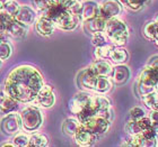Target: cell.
Here are the masks:
<instances>
[{
	"label": "cell",
	"instance_id": "cell-1",
	"mask_svg": "<svg viewBox=\"0 0 158 147\" xmlns=\"http://www.w3.org/2000/svg\"><path fill=\"white\" fill-rule=\"evenodd\" d=\"M44 85L42 75L31 65L14 69L5 83V91L19 102H33Z\"/></svg>",
	"mask_w": 158,
	"mask_h": 147
},
{
	"label": "cell",
	"instance_id": "cell-2",
	"mask_svg": "<svg viewBox=\"0 0 158 147\" xmlns=\"http://www.w3.org/2000/svg\"><path fill=\"white\" fill-rule=\"evenodd\" d=\"M104 33L106 34L107 38L112 42V44H114L116 46H123L125 43L128 42V26L125 25L123 20L118 18V17L107 19Z\"/></svg>",
	"mask_w": 158,
	"mask_h": 147
},
{
	"label": "cell",
	"instance_id": "cell-3",
	"mask_svg": "<svg viewBox=\"0 0 158 147\" xmlns=\"http://www.w3.org/2000/svg\"><path fill=\"white\" fill-rule=\"evenodd\" d=\"M19 116L22 120V127L26 131L37 130L43 122L42 112L37 108V106H28L24 108Z\"/></svg>",
	"mask_w": 158,
	"mask_h": 147
},
{
	"label": "cell",
	"instance_id": "cell-4",
	"mask_svg": "<svg viewBox=\"0 0 158 147\" xmlns=\"http://www.w3.org/2000/svg\"><path fill=\"white\" fill-rule=\"evenodd\" d=\"M158 84V69L147 66L141 74L139 75L138 82H137V89L140 97L147 95L149 92L156 90Z\"/></svg>",
	"mask_w": 158,
	"mask_h": 147
},
{
	"label": "cell",
	"instance_id": "cell-5",
	"mask_svg": "<svg viewBox=\"0 0 158 147\" xmlns=\"http://www.w3.org/2000/svg\"><path fill=\"white\" fill-rule=\"evenodd\" d=\"M110 122L111 121L107 120L106 118L99 116V114H95L90 117L89 119H87L86 121L81 122V125L85 128H87L88 130H90L92 133H94L95 135H103L105 134L106 131L109 130L110 128Z\"/></svg>",
	"mask_w": 158,
	"mask_h": 147
},
{
	"label": "cell",
	"instance_id": "cell-6",
	"mask_svg": "<svg viewBox=\"0 0 158 147\" xmlns=\"http://www.w3.org/2000/svg\"><path fill=\"white\" fill-rule=\"evenodd\" d=\"M80 18L76 15L71 14L68 9H64L61 11L59 16L56 17L53 21L56 24V27L62 30H73L78 26V23Z\"/></svg>",
	"mask_w": 158,
	"mask_h": 147
},
{
	"label": "cell",
	"instance_id": "cell-7",
	"mask_svg": "<svg viewBox=\"0 0 158 147\" xmlns=\"http://www.w3.org/2000/svg\"><path fill=\"white\" fill-rule=\"evenodd\" d=\"M20 127H22V120H20V116L17 114H7L3 117L1 121V129L6 135H16L19 133Z\"/></svg>",
	"mask_w": 158,
	"mask_h": 147
},
{
	"label": "cell",
	"instance_id": "cell-8",
	"mask_svg": "<svg viewBox=\"0 0 158 147\" xmlns=\"http://www.w3.org/2000/svg\"><path fill=\"white\" fill-rule=\"evenodd\" d=\"M33 102L37 107L51 108L56 102V95L53 93L52 87L51 85H43Z\"/></svg>",
	"mask_w": 158,
	"mask_h": 147
},
{
	"label": "cell",
	"instance_id": "cell-9",
	"mask_svg": "<svg viewBox=\"0 0 158 147\" xmlns=\"http://www.w3.org/2000/svg\"><path fill=\"white\" fill-rule=\"evenodd\" d=\"M122 11V5L118 0H104L99 5V16L105 19L118 17Z\"/></svg>",
	"mask_w": 158,
	"mask_h": 147
},
{
	"label": "cell",
	"instance_id": "cell-10",
	"mask_svg": "<svg viewBox=\"0 0 158 147\" xmlns=\"http://www.w3.org/2000/svg\"><path fill=\"white\" fill-rule=\"evenodd\" d=\"M92 95L87 93V92H79L70 100L69 103V109L73 114H80L84 109L88 106L89 100H90Z\"/></svg>",
	"mask_w": 158,
	"mask_h": 147
},
{
	"label": "cell",
	"instance_id": "cell-11",
	"mask_svg": "<svg viewBox=\"0 0 158 147\" xmlns=\"http://www.w3.org/2000/svg\"><path fill=\"white\" fill-rule=\"evenodd\" d=\"M73 137H75V141H76L77 144L80 145V146H92L96 143L97 135L88 130L87 128H85L81 125V127L77 130L76 134L73 135Z\"/></svg>",
	"mask_w": 158,
	"mask_h": 147
},
{
	"label": "cell",
	"instance_id": "cell-12",
	"mask_svg": "<svg viewBox=\"0 0 158 147\" xmlns=\"http://www.w3.org/2000/svg\"><path fill=\"white\" fill-rule=\"evenodd\" d=\"M97 76H98V75H96L95 73H93L89 69H86V70H84L82 72L79 73L78 78H77V83H78V85L80 88L94 91V90H95V84H96Z\"/></svg>",
	"mask_w": 158,
	"mask_h": 147
},
{
	"label": "cell",
	"instance_id": "cell-13",
	"mask_svg": "<svg viewBox=\"0 0 158 147\" xmlns=\"http://www.w3.org/2000/svg\"><path fill=\"white\" fill-rule=\"evenodd\" d=\"M14 18L19 21V23L24 24V25H27L30 26L35 21V18H36V14L34 11L33 8H31L28 6H20L18 11L15 14Z\"/></svg>",
	"mask_w": 158,
	"mask_h": 147
},
{
	"label": "cell",
	"instance_id": "cell-14",
	"mask_svg": "<svg viewBox=\"0 0 158 147\" xmlns=\"http://www.w3.org/2000/svg\"><path fill=\"white\" fill-rule=\"evenodd\" d=\"M35 29L42 36H50V35H52V33L56 29V24H54V21L51 18L42 15L36 20Z\"/></svg>",
	"mask_w": 158,
	"mask_h": 147
},
{
	"label": "cell",
	"instance_id": "cell-15",
	"mask_svg": "<svg viewBox=\"0 0 158 147\" xmlns=\"http://www.w3.org/2000/svg\"><path fill=\"white\" fill-rule=\"evenodd\" d=\"M18 109V101L9 95L6 91L0 93V112L1 114H10L15 112Z\"/></svg>",
	"mask_w": 158,
	"mask_h": 147
},
{
	"label": "cell",
	"instance_id": "cell-16",
	"mask_svg": "<svg viewBox=\"0 0 158 147\" xmlns=\"http://www.w3.org/2000/svg\"><path fill=\"white\" fill-rule=\"evenodd\" d=\"M27 30H28V26L27 25H24V24L19 23V21H17L13 17L10 19L8 26H7L6 34L15 37V38H23L27 34Z\"/></svg>",
	"mask_w": 158,
	"mask_h": 147
},
{
	"label": "cell",
	"instance_id": "cell-17",
	"mask_svg": "<svg viewBox=\"0 0 158 147\" xmlns=\"http://www.w3.org/2000/svg\"><path fill=\"white\" fill-rule=\"evenodd\" d=\"M97 16H99V5L96 1L88 0L82 3V10L80 15V19L82 21L93 19Z\"/></svg>",
	"mask_w": 158,
	"mask_h": 147
},
{
	"label": "cell",
	"instance_id": "cell-18",
	"mask_svg": "<svg viewBox=\"0 0 158 147\" xmlns=\"http://www.w3.org/2000/svg\"><path fill=\"white\" fill-rule=\"evenodd\" d=\"M88 69L96 75H101V76H110L113 72L112 64L105 60H97Z\"/></svg>",
	"mask_w": 158,
	"mask_h": 147
},
{
	"label": "cell",
	"instance_id": "cell-19",
	"mask_svg": "<svg viewBox=\"0 0 158 147\" xmlns=\"http://www.w3.org/2000/svg\"><path fill=\"white\" fill-rule=\"evenodd\" d=\"M106 21L107 19H105L102 16H97L93 19L86 20L85 23V30L89 34H95L98 32H104L106 27Z\"/></svg>",
	"mask_w": 158,
	"mask_h": 147
},
{
	"label": "cell",
	"instance_id": "cell-20",
	"mask_svg": "<svg viewBox=\"0 0 158 147\" xmlns=\"http://www.w3.org/2000/svg\"><path fill=\"white\" fill-rule=\"evenodd\" d=\"M112 74H113V81L115 82L116 84H123L130 78V70H129L128 66L118 64V66L113 68Z\"/></svg>",
	"mask_w": 158,
	"mask_h": 147
},
{
	"label": "cell",
	"instance_id": "cell-21",
	"mask_svg": "<svg viewBox=\"0 0 158 147\" xmlns=\"http://www.w3.org/2000/svg\"><path fill=\"white\" fill-rule=\"evenodd\" d=\"M80 127H81V122L77 118H68L62 124L63 133L69 136H73Z\"/></svg>",
	"mask_w": 158,
	"mask_h": 147
},
{
	"label": "cell",
	"instance_id": "cell-22",
	"mask_svg": "<svg viewBox=\"0 0 158 147\" xmlns=\"http://www.w3.org/2000/svg\"><path fill=\"white\" fill-rule=\"evenodd\" d=\"M112 89V81L109 76H97L95 84V90L94 91L98 92V93H106Z\"/></svg>",
	"mask_w": 158,
	"mask_h": 147
},
{
	"label": "cell",
	"instance_id": "cell-23",
	"mask_svg": "<svg viewBox=\"0 0 158 147\" xmlns=\"http://www.w3.org/2000/svg\"><path fill=\"white\" fill-rule=\"evenodd\" d=\"M128 56L129 54L127 52V49L118 46V47H115V48L112 49V52L110 54V59L112 60V62L115 63V64H122V63H124L128 60Z\"/></svg>",
	"mask_w": 158,
	"mask_h": 147
},
{
	"label": "cell",
	"instance_id": "cell-24",
	"mask_svg": "<svg viewBox=\"0 0 158 147\" xmlns=\"http://www.w3.org/2000/svg\"><path fill=\"white\" fill-rule=\"evenodd\" d=\"M142 101L146 105V107H148L149 109H157L158 108V92L157 90H154V91L149 92L147 95H142L141 97Z\"/></svg>",
	"mask_w": 158,
	"mask_h": 147
},
{
	"label": "cell",
	"instance_id": "cell-25",
	"mask_svg": "<svg viewBox=\"0 0 158 147\" xmlns=\"http://www.w3.org/2000/svg\"><path fill=\"white\" fill-rule=\"evenodd\" d=\"M113 46L110 44H105L102 46H96L95 49V57L97 60H105L110 57V54L112 52Z\"/></svg>",
	"mask_w": 158,
	"mask_h": 147
},
{
	"label": "cell",
	"instance_id": "cell-26",
	"mask_svg": "<svg viewBox=\"0 0 158 147\" xmlns=\"http://www.w3.org/2000/svg\"><path fill=\"white\" fill-rule=\"evenodd\" d=\"M48 145V137L43 134H34L30 137L28 146L32 147H44Z\"/></svg>",
	"mask_w": 158,
	"mask_h": 147
},
{
	"label": "cell",
	"instance_id": "cell-27",
	"mask_svg": "<svg viewBox=\"0 0 158 147\" xmlns=\"http://www.w3.org/2000/svg\"><path fill=\"white\" fill-rule=\"evenodd\" d=\"M157 30H158V25L155 20L147 23L145 25V27H143V34H145V36L148 39H152V41L155 39Z\"/></svg>",
	"mask_w": 158,
	"mask_h": 147
},
{
	"label": "cell",
	"instance_id": "cell-28",
	"mask_svg": "<svg viewBox=\"0 0 158 147\" xmlns=\"http://www.w3.org/2000/svg\"><path fill=\"white\" fill-rule=\"evenodd\" d=\"M122 6H125L129 9L139 10L148 2V0H118Z\"/></svg>",
	"mask_w": 158,
	"mask_h": 147
},
{
	"label": "cell",
	"instance_id": "cell-29",
	"mask_svg": "<svg viewBox=\"0 0 158 147\" xmlns=\"http://www.w3.org/2000/svg\"><path fill=\"white\" fill-rule=\"evenodd\" d=\"M66 9H68L71 14L76 15L80 18V15H81V10H82V2L80 0H71L68 5H67Z\"/></svg>",
	"mask_w": 158,
	"mask_h": 147
},
{
	"label": "cell",
	"instance_id": "cell-30",
	"mask_svg": "<svg viewBox=\"0 0 158 147\" xmlns=\"http://www.w3.org/2000/svg\"><path fill=\"white\" fill-rule=\"evenodd\" d=\"M19 5H18V2H16L15 0H8L6 2V5H5V7H3V13H6L7 15H9V16H15V14L18 11V9H19Z\"/></svg>",
	"mask_w": 158,
	"mask_h": 147
},
{
	"label": "cell",
	"instance_id": "cell-31",
	"mask_svg": "<svg viewBox=\"0 0 158 147\" xmlns=\"http://www.w3.org/2000/svg\"><path fill=\"white\" fill-rule=\"evenodd\" d=\"M107 36L104 32H98V33H95L92 35V42L93 45L95 46H102L107 44Z\"/></svg>",
	"mask_w": 158,
	"mask_h": 147
},
{
	"label": "cell",
	"instance_id": "cell-32",
	"mask_svg": "<svg viewBox=\"0 0 158 147\" xmlns=\"http://www.w3.org/2000/svg\"><path fill=\"white\" fill-rule=\"evenodd\" d=\"M11 55V45L6 41L0 43V61H5Z\"/></svg>",
	"mask_w": 158,
	"mask_h": 147
},
{
	"label": "cell",
	"instance_id": "cell-33",
	"mask_svg": "<svg viewBox=\"0 0 158 147\" xmlns=\"http://www.w3.org/2000/svg\"><path fill=\"white\" fill-rule=\"evenodd\" d=\"M14 145L15 146H18V147H26L28 146V143H30V137L25 134H16L15 138H14L13 141Z\"/></svg>",
	"mask_w": 158,
	"mask_h": 147
},
{
	"label": "cell",
	"instance_id": "cell-34",
	"mask_svg": "<svg viewBox=\"0 0 158 147\" xmlns=\"http://www.w3.org/2000/svg\"><path fill=\"white\" fill-rule=\"evenodd\" d=\"M129 117H130V119H133V120H139V119L145 117V110L140 107H135L130 110Z\"/></svg>",
	"mask_w": 158,
	"mask_h": 147
},
{
	"label": "cell",
	"instance_id": "cell-35",
	"mask_svg": "<svg viewBox=\"0 0 158 147\" xmlns=\"http://www.w3.org/2000/svg\"><path fill=\"white\" fill-rule=\"evenodd\" d=\"M149 121H150V126L156 133H158V108L154 109L152 114H149Z\"/></svg>",
	"mask_w": 158,
	"mask_h": 147
},
{
	"label": "cell",
	"instance_id": "cell-36",
	"mask_svg": "<svg viewBox=\"0 0 158 147\" xmlns=\"http://www.w3.org/2000/svg\"><path fill=\"white\" fill-rule=\"evenodd\" d=\"M34 5L36 7L37 9L41 10V11H44L49 8L51 5H50L49 0H33Z\"/></svg>",
	"mask_w": 158,
	"mask_h": 147
},
{
	"label": "cell",
	"instance_id": "cell-37",
	"mask_svg": "<svg viewBox=\"0 0 158 147\" xmlns=\"http://www.w3.org/2000/svg\"><path fill=\"white\" fill-rule=\"evenodd\" d=\"M148 66H152V68H155V69H158V55L152 56V59L149 60Z\"/></svg>",
	"mask_w": 158,
	"mask_h": 147
},
{
	"label": "cell",
	"instance_id": "cell-38",
	"mask_svg": "<svg viewBox=\"0 0 158 147\" xmlns=\"http://www.w3.org/2000/svg\"><path fill=\"white\" fill-rule=\"evenodd\" d=\"M6 41V33H2L0 32V43H2Z\"/></svg>",
	"mask_w": 158,
	"mask_h": 147
},
{
	"label": "cell",
	"instance_id": "cell-39",
	"mask_svg": "<svg viewBox=\"0 0 158 147\" xmlns=\"http://www.w3.org/2000/svg\"><path fill=\"white\" fill-rule=\"evenodd\" d=\"M7 1H8V0H0V11H2L3 10V7H5Z\"/></svg>",
	"mask_w": 158,
	"mask_h": 147
},
{
	"label": "cell",
	"instance_id": "cell-40",
	"mask_svg": "<svg viewBox=\"0 0 158 147\" xmlns=\"http://www.w3.org/2000/svg\"><path fill=\"white\" fill-rule=\"evenodd\" d=\"M50 5H59L61 3V0H49Z\"/></svg>",
	"mask_w": 158,
	"mask_h": 147
},
{
	"label": "cell",
	"instance_id": "cell-41",
	"mask_svg": "<svg viewBox=\"0 0 158 147\" xmlns=\"http://www.w3.org/2000/svg\"><path fill=\"white\" fill-rule=\"evenodd\" d=\"M154 42H155L156 45L158 46V30H157V34H156V36H155V39H154Z\"/></svg>",
	"mask_w": 158,
	"mask_h": 147
},
{
	"label": "cell",
	"instance_id": "cell-42",
	"mask_svg": "<svg viewBox=\"0 0 158 147\" xmlns=\"http://www.w3.org/2000/svg\"><path fill=\"white\" fill-rule=\"evenodd\" d=\"M2 146H15V145H14V143H5V144H2Z\"/></svg>",
	"mask_w": 158,
	"mask_h": 147
},
{
	"label": "cell",
	"instance_id": "cell-43",
	"mask_svg": "<svg viewBox=\"0 0 158 147\" xmlns=\"http://www.w3.org/2000/svg\"><path fill=\"white\" fill-rule=\"evenodd\" d=\"M156 21V23H157V25H158V14L157 15H156V17H155V19H154Z\"/></svg>",
	"mask_w": 158,
	"mask_h": 147
},
{
	"label": "cell",
	"instance_id": "cell-44",
	"mask_svg": "<svg viewBox=\"0 0 158 147\" xmlns=\"http://www.w3.org/2000/svg\"><path fill=\"white\" fill-rule=\"evenodd\" d=\"M157 92H158V84H157Z\"/></svg>",
	"mask_w": 158,
	"mask_h": 147
},
{
	"label": "cell",
	"instance_id": "cell-45",
	"mask_svg": "<svg viewBox=\"0 0 158 147\" xmlns=\"http://www.w3.org/2000/svg\"><path fill=\"white\" fill-rule=\"evenodd\" d=\"M0 64H1V63H0Z\"/></svg>",
	"mask_w": 158,
	"mask_h": 147
}]
</instances>
